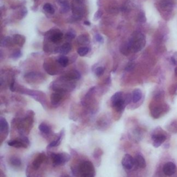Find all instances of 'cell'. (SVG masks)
<instances>
[{
  "label": "cell",
  "instance_id": "9a60e30c",
  "mask_svg": "<svg viewBox=\"0 0 177 177\" xmlns=\"http://www.w3.org/2000/svg\"><path fill=\"white\" fill-rule=\"evenodd\" d=\"M9 124L4 118H0V131L2 133H7L9 131Z\"/></svg>",
  "mask_w": 177,
  "mask_h": 177
},
{
  "label": "cell",
  "instance_id": "2e32d148",
  "mask_svg": "<svg viewBox=\"0 0 177 177\" xmlns=\"http://www.w3.org/2000/svg\"><path fill=\"white\" fill-rule=\"evenodd\" d=\"M57 2L58 4L60 5V6H61V8H60V11L62 13H65L69 10L70 6L67 0H57Z\"/></svg>",
  "mask_w": 177,
  "mask_h": 177
},
{
  "label": "cell",
  "instance_id": "4dcf8cb0",
  "mask_svg": "<svg viewBox=\"0 0 177 177\" xmlns=\"http://www.w3.org/2000/svg\"><path fill=\"white\" fill-rule=\"evenodd\" d=\"M134 67H135V64L133 62H129L127 65L125 67V71H131L134 69Z\"/></svg>",
  "mask_w": 177,
  "mask_h": 177
},
{
  "label": "cell",
  "instance_id": "9c48e42d",
  "mask_svg": "<svg viewBox=\"0 0 177 177\" xmlns=\"http://www.w3.org/2000/svg\"><path fill=\"white\" fill-rule=\"evenodd\" d=\"M44 159H45V154H39L38 157L35 158V160H34L33 162L32 165H33V168L34 169V170H38L39 167H40V165H42V163H43Z\"/></svg>",
  "mask_w": 177,
  "mask_h": 177
},
{
  "label": "cell",
  "instance_id": "7c38bea8",
  "mask_svg": "<svg viewBox=\"0 0 177 177\" xmlns=\"http://www.w3.org/2000/svg\"><path fill=\"white\" fill-rule=\"evenodd\" d=\"M8 145L9 146L16 147V148H26L27 147V145L24 143L19 140H14V141H10L8 142Z\"/></svg>",
  "mask_w": 177,
  "mask_h": 177
},
{
  "label": "cell",
  "instance_id": "d6986e66",
  "mask_svg": "<svg viewBox=\"0 0 177 177\" xmlns=\"http://www.w3.org/2000/svg\"><path fill=\"white\" fill-rule=\"evenodd\" d=\"M57 62H58V64L61 66V67H66L68 65V62H69V61H68V58L67 56L63 55V56H60L59 58H58Z\"/></svg>",
  "mask_w": 177,
  "mask_h": 177
},
{
  "label": "cell",
  "instance_id": "1f68e13d",
  "mask_svg": "<svg viewBox=\"0 0 177 177\" xmlns=\"http://www.w3.org/2000/svg\"><path fill=\"white\" fill-rule=\"evenodd\" d=\"M102 11L101 10H98V11L96 13V14L94 15V21H97L98 20L100 17H102Z\"/></svg>",
  "mask_w": 177,
  "mask_h": 177
},
{
  "label": "cell",
  "instance_id": "7402d4cb",
  "mask_svg": "<svg viewBox=\"0 0 177 177\" xmlns=\"http://www.w3.org/2000/svg\"><path fill=\"white\" fill-rule=\"evenodd\" d=\"M120 52L122 53L123 55H127L129 53V52H130L131 49H130V47H129V44L127 43V44H122V45H121L120 47Z\"/></svg>",
  "mask_w": 177,
  "mask_h": 177
},
{
  "label": "cell",
  "instance_id": "83f0119b",
  "mask_svg": "<svg viewBox=\"0 0 177 177\" xmlns=\"http://www.w3.org/2000/svg\"><path fill=\"white\" fill-rule=\"evenodd\" d=\"M10 42H11V39L10 37H6L5 38L2 42V46H8L10 45Z\"/></svg>",
  "mask_w": 177,
  "mask_h": 177
},
{
  "label": "cell",
  "instance_id": "f546056e",
  "mask_svg": "<svg viewBox=\"0 0 177 177\" xmlns=\"http://www.w3.org/2000/svg\"><path fill=\"white\" fill-rule=\"evenodd\" d=\"M138 20L140 22H141V23H144V22H145V21H146V18H145V13L142 11H141L138 14Z\"/></svg>",
  "mask_w": 177,
  "mask_h": 177
},
{
  "label": "cell",
  "instance_id": "277c9868",
  "mask_svg": "<svg viewBox=\"0 0 177 177\" xmlns=\"http://www.w3.org/2000/svg\"><path fill=\"white\" fill-rule=\"evenodd\" d=\"M53 164L54 166L64 165L70 160L71 157L67 153L62 152L59 154H53L51 156Z\"/></svg>",
  "mask_w": 177,
  "mask_h": 177
},
{
  "label": "cell",
  "instance_id": "5bb4252c",
  "mask_svg": "<svg viewBox=\"0 0 177 177\" xmlns=\"http://www.w3.org/2000/svg\"><path fill=\"white\" fill-rule=\"evenodd\" d=\"M132 101L134 103L138 102L142 98V91L140 89H134L132 92Z\"/></svg>",
  "mask_w": 177,
  "mask_h": 177
},
{
  "label": "cell",
  "instance_id": "603a6c76",
  "mask_svg": "<svg viewBox=\"0 0 177 177\" xmlns=\"http://www.w3.org/2000/svg\"><path fill=\"white\" fill-rule=\"evenodd\" d=\"M62 133H60V135L59 136L57 137V138L56 140H55V141H53V142H51V143H50L49 145H48V147H47V148H51V147H56V146H58L60 144V142H61V141H62Z\"/></svg>",
  "mask_w": 177,
  "mask_h": 177
},
{
  "label": "cell",
  "instance_id": "8fae6325",
  "mask_svg": "<svg viewBox=\"0 0 177 177\" xmlns=\"http://www.w3.org/2000/svg\"><path fill=\"white\" fill-rule=\"evenodd\" d=\"M63 98V94L61 92H55L51 95V103L53 105H57L61 101V100Z\"/></svg>",
  "mask_w": 177,
  "mask_h": 177
},
{
  "label": "cell",
  "instance_id": "7a4b0ae2",
  "mask_svg": "<svg viewBox=\"0 0 177 177\" xmlns=\"http://www.w3.org/2000/svg\"><path fill=\"white\" fill-rule=\"evenodd\" d=\"M80 177H94L95 169L90 161H83L79 166Z\"/></svg>",
  "mask_w": 177,
  "mask_h": 177
},
{
  "label": "cell",
  "instance_id": "30bf717a",
  "mask_svg": "<svg viewBox=\"0 0 177 177\" xmlns=\"http://www.w3.org/2000/svg\"><path fill=\"white\" fill-rule=\"evenodd\" d=\"M62 37L63 33L58 30H56L54 31L51 34V36H50L49 38L51 39L52 42H53V43H58V42L61 40Z\"/></svg>",
  "mask_w": 177,
  "mask_h": 177
},
{
  "label": "cell",
  "instance_id": "5b68a950",
  "mask_svg": "<svg viewBox=\"0 0 177 177\" xmlns=\"http://www.w3.org/2000/svg\"><path fill=\"white\" fill-rule=\"evenodd\" d=\"M135 159L129 154H125L122 159V165L123 167L127 170H131L135 164Z\"/></svg>",
  "mask_w": 177,
  "mask_h": 177
},
{
  "label": "cell",
  "instance_id": "3957f363",
  "mask_svg": "<svg viewBox=\"0 0 177 177\" xmlns=\"http://www.w3.org/2000/svg\"><path fill=\"white\" fill-rule=\"evenodd\" d=\"M111 100L113 108L117 112H122L126 105L125 98L123 97V92L119 91L114 94Z\"/></svg>",
  "mask_w": 177,
  "mask_h": 177
},
{
  "label": "cell",
  "instance_id": "e0dca14e",
  "mask_svg": "<svg viewBox=\"0 0 177 177\" xmlns=\"http://www.w3.org/2000/svg\"><path fill=\"white\" fill-rule=\"evenodd\" d=\"M71 44L68 43V42H67V43H65L60 47L59 52L63 55H67L71 51Z\"/></svg>",
  "mask_w": 177,
  "mask_h": 177
},
{
  "label": "cell",
  "instance_id": "74e56055",
  "mask_svg": "<svg viewBox=\"0 0 177 177\" xmlns=\"http://www.w3.org/2000/svg\"><path fill=\"white\" fill-rule=\"evenodd\" d=\"M64 177H71V176H68V175H67V176H64Z\"/></svg>",
  "mask_w": 177,
  "mask_h": 177
},
{
  "label": "cell",
  "instance_id": "52a82bcc",
  "mask_svg": "<svg viewBox=\"0 0 177 177\" xmlns=\"http://www.w3.org/2000/svg\"><path fill=\"white\" fill-rule=\"evenodd\" d=\"M153 145L154 147H160L163 142H164L166 140V136L163 134H155L152 136Z\"/></svg>",
  "mask_w": 177,
  "mask_h": 177
},
{
  "label": "cell",
  "instance_id": "4316f807",
  "mask_svg": "<svg viewBox=\"0 0 177 177\" xmlns=\"http://www.w3.org/2000/svg\"><path fill=\"white\" fill-rule=\"evenodd\" d=\"M65 37L66 39H67L68 40H72L73 39H74L76 38V33L72 31H68V32L66 34Z\"/></svg>",
  "mask_w": 177,
  "mask_h": 177
},
{
  "label": "cell",
  "instance_id": "44dd1931",
  "mask_svg": "<svg viewBox=\"0 0 177 177\" xmlns=\"http://www.w3.org/2000/svg\"><path fill=\"white\" fill-rule=\"evenodd\" d=\"M39 129L42 133L45 134H48L50 133V131H51V129H50L49 127L44 123H42L39 125Z\"/></svg>",
  "mask_w": 177,
  "mask_h": 177
},
{
  "label": "cell",
  "instance_id": "e575fe53",
  "mask_svg": "<svg viewBox=\"0 0 177 177\" xmlns=\"http://www.w3.org/2000/svg\"><path fill=\"white\" fill-rule=\"evenodd\" d=\"M21 55H22V53H21V52L20 51H15L12 55V57L15 58V59H17V58H19L21 56Z\"/></svg>",
  "mask_w": 177,
  "mask_h": 177
},
{
  "label": "cell",
  "instance_id": "4fadbf2b",
  "mask_svg": "<svg viewBox=\"0 0 177 177\" xmlns=\"http://www.w3.org/2000/svg\"><path fill=\"white\" fill-rule=\"evenodd\" d=\"M135 163L140 168H145L146 167V162L144 157L141 154H137L135 157Z\"/></svg>",
  "mask_w": 177,
  "mask_h": 177
},
{
  "label": "cell",
  "instance_id": "8992f818",
  "mask_svg": "<svg viewBox=\"0 0 177 177\" xmlns=\"http://www.w3.org/2000/svg\"><path fill=\"white\" fill-rule=\"evenodd\" d=\"M163 171L166 176L173 175L176 171V165L173 163L168 162L163 166Z\"/></svg>",
  "mask_w": 177,
  "mask_h": 177
},
{
  "label": "cell",
  "instance_id": "ffe728a7",
  "mask_svg": "<svg viewBox=\"0 0 177 177\" xmlns=\"http://www.w3.org/2000/svg\"><path fill=\"white\" fill-rule=\"evenodd\" d=\"M89 42V37L87 35H81L78 38V42L80 44H87Z\"/></svg>",
  "mask_w": 177,
  "mask_h": 177
},
{
  "label": "cell",
  "instance_id": "836d02e7",
  "mask_svg": "<svg viewBox=\"0 0 177 177\" xmlns=\"http://www.w3.org/2000/svg\"><path fill=\"white\" fill-rule=\"evenodd\" d=\"M95 38H96V40L98 42H99V43H103V42H104V39H103L102 36L98 33L96 34V36H95Z\"/></svg>",
  "mask_w": 177,
  "mask_h": 177
},
{
  "label": "cell",
  "instance_id": "6da1fadb",
  "mask_svg": "<svg viewBox=\"0 0 177 177\" xmlns=\"http://www.w3.org/2000/svg\"><path fill=\"white\" fill-rule=\"evenodd\" d=\"M145 36L141 32L134 33L128 42L131 51L134 53L141 51L145 47Z\"/></svg>",
  "mask_w": 177,
  "mask_h": 177
},
{
  "label": "cell",
  "instance_id": "d590c367",
  "mask_svg": "<svg viewBox=\"0 0 177 177\" xmlns=\"http://www.w3.org/2000/svg\"><path fill=\"white\" fill-rule=\"evenodd\" d=\"M14 84H15V80H13L11 84H10V89L11 91H14Z\"/></svg>",
  "mask_w": 177,
  "mask_h": 177
},
{
  "label": "cell",
  "instance_id": "ba28073f",
  "mask_svg": "<svg viewBox=\"0 0 177 177\" xmlns=\"http://www.w3.org/2000/svg\"><path fill=\"white\" fill-rule=\"evenodd\" d=\"M81 77V75L80 73L78 72V71L76 70H73V71H71L70 72H68V73H67L63 78L65 79V80H79V79Z\"/></svg>",
  "mask_w": 177,
  "mask_h": 177
},
{
  "label": "cell",
  "instance_id": "d4e9b609",
  "mask_svg": "<svg viewBox=\"0 0 177 177\" xmlns=\"http://www.w3.org/2000/svg\"><path fill=\"white\" fill-rule=\"evenodd\" d=\"M89 51V49L87 46H83L79 48L77 51V53L80 56H85V55L88 53Z\"/></svg>",
  "mask_w": 177,
  "mask_h": 177
},
{
  "label": "cell",
  "instance_id": "f1b7e54d",
  "mask_svg": "<svg viewBox=\"0 0 177 177\" xmlns=\"http://www.w3.org/2000/svg\"><path fill=\"white\" fill-rule=\"evenodd\" d=\"M104 71H105L104 68L102 67H99L96 68V71H95V73H96V74L98 77H100V76H102L103 75Z\"/></svg>",
  "mask_w": 177,
  "mask_h": 177
},
{
  "label": "cell",
  "instance_id": "ac0fdd59",
  "mask_svg": "<svg viewBox=\"0 0 177 177\" xmlns=\"http://www.w3.org/2000/svg\"><path fill=\"white\" fill-rule=\"evenodd\" d=\"M13 42H14L15 44H18L20 46H22L25 42V38L22 35H19V34H17V35L13 36Z\"/></svg>",
  "mask_w": 177,
  "mask_h": 177
},
{
  "label": "cell",
  "instance_id": "8d00e7d4",
  "mask_svg": "<svg viewBox=\"0 0 177 177\" xmlns=\"http://www.w3.org/2000/svg\"><path fill=\"white\" fill-rule=\"evenodd\" d=\"M84 24L85 25H87V26H90L91 25V23L89 22H88V21H85V22H84Z\"/></svg>",
  "mask_w": 177,
  "mask_h": 177
},
{
  "label": "cell",
  "instance_id": "cb8c5ba5",
  "mask_svg": "<svg viewBox=\"0 0 177 177\" xmlns=\"http://www.w3.org/2000/svg\"><path fill=\"white\" fill-rule=\"evenodd\" d=\"M43 10L44 11L49 13V14H53L55 12V10L53 7L52 5L49 3H46L43 6Z\"/></svg>",
  "mask_w": 177,
  "mask_h": 177
},
{
  "label": "cell",
  "instance_id": "d6a6232c",
  "mask_svg": "<svg viewBox=\"0 0 177 177\" xmlns=\"http://www.w3.org/2000/svg\"><path fill=\"white\" fill-rule=\"evenodd\" d=\"M164 6H170L173 4V0H162Z\"/></svg>",
  "mask_w": 177,
  "mask_h": 177
},
{
  "label": "cell",
  "instance_id": "484cf974",
  "mask_svg": "<svg viewBox=\"0 0 177 177\" xmlns=\"http://www.w3.org/2000/svg\"><path fill=\"white\" fill-rule=\"evenodd\" d=\"M10 164L14 166H20L21 164H22V162H21V160L20 158L15 157H13L10 158Z\"/></svg>",
  "mask_w": 177,
  "mask_h": 177
}]
</instances>
